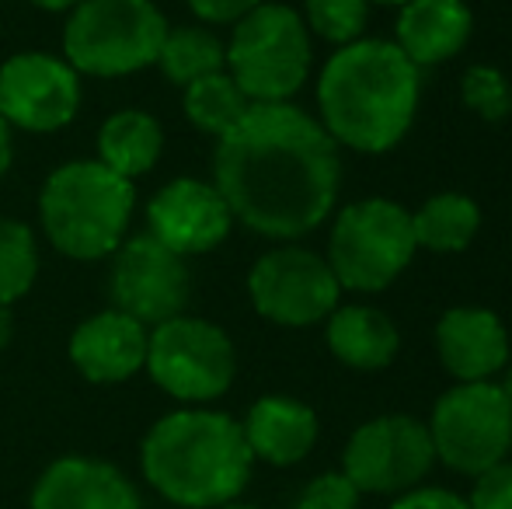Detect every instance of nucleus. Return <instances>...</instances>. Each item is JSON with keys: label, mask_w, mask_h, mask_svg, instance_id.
<instances>
[{"label": "nucleus", "mask_w": 512, "mask_h": 509, "mask_svg": "<svg viewBox=\"0 0 512 509\" xmlns=\"http://www.w3.org/2000/svg\"><path fill=\"white\" fill-rule=\"evenodd\" d=\"M342 182L338 143L290 102L251 105L216 140L213 185L230 217L265 238L293 241L331 213Z\"/></svg>", "instance_id": "nucleus-1"}, {"label": "nucleus", "mask_w": 512, "mask_h": 509, "mask_svg": "<svg viewBox=\"0 0 512 509\" xmlns=\"http://www.w3.org/2000/svg\"><path fill=\"white\" fill-rule=\"evenodd\" d=\"M418 95V67L384 39L338 46L317 77L321 126L335 143L363 154H384L401 143L415 119Z\"/></svg>", "instance_id": "nucleus-2"}, {"label": "nucleus", "mask_w": 512, "mask_h": 509, "mask_svg": "<svg viewBox=\"0 0 512 509\" xmlns=\"http://www.w3.org/2000/svg\"><path fill=\"white\" fill-rule=\"evenodd\" d=\"M255 468L244 429L227 412L185 405L147 429L140 443L143 482L178 509L237 503Z\"/></svg>", "instance_id": "nucleus-3"}, {"label": "nucleus", "mask_w": 512, "mask_h": 509, "mask_svg": "<svg viewBox=\"0 0 512 509\" xmlns=\"http://www.w3.org/2000/svg\"><path fill=\"white\" fill-rule=\"evenodd\" d=\"M136 210L133 182L102 161H70L46 178L39 220L49 245L77 262H98L119 252Z\"/></svg>", "instance_id": "nucleus-4"}, {"label": "nucleus", "mask_w": 512, "mask_h": 509, "mask_svg": "<svg viewBox=\"0 0 512 509\" xmlns=\"http://www.w3.org/2000/svg\"><path fill=\"white\" fill-rule=\"evenodd\" d=\"M154 0H84L63 25V60L88 77H126L154 67L168 35Z\"/></svg>", "instance_id": "nucleus-5"}, {"label": "nucleus", "mask_w": 512, "mask_h": 509, "mask_svg": "<svg viewBox=\"0 0 512 509\" xmlns=\"http://www.w3.org/2000/svg\"><path fill=\"white\" fill-rule=\"evenodd\" d=\"M227 74L251 105L290 102L310 74V32L293 7L258 4L234 25Z\"/></svg>", "instance_id": "nucleus-6"}, {"label": "nucleus", "mask_w": 512, "mask_h": 509, "mask_svg": "<svg viewBox=\"0 0 512 509\" xmlns=\"http://www.w3.org/2000/svg\"><path fill=\"white\" fill-rule=\"evenodd\" d=\"M418 252L411 213L391 199H359L338 213L328 241V265L342 290L377 293L408 269Z\"/></svg>", "instance_id": "nucleus-7"}, {"label": "nucleus", "mask_w": 512, "mask_h": 509, "mask_svg": "<svg viewBox=\"0 0 512 509\" xmlns=\"http://www.w3.org/2000/svg\"><path fill=\"white\" fill-rule=\"evenodd\" d=\"M143 370L168 398L182 405H206L230 391L237 374V353L220 325L178 314L150 328Z\"/></svg>", "instance_id": "nucleus-8"}, {"label": "nucleus", "mask_w": 512, "mask_h": 509, "mask_svg": "<svg viewBox=\"0 0 512 509\" xmlns=\"http://www.w3.org/2000/svg\"><path fill=\"white\" fill-rule=\"evenodd\" d=\"M436 457L457 475H485L512 450V408L499 384H457L436 401L429 419Z\"/></svg>", "instance_id": "nucleus-9"}, {"label": "nucleus", "mask_w": 512, "mask_h": 509, "mask_svg": "<svg viewBox=\"0 0 512 509\" xmlns=\"http://www.w3.org/2000/svg\"><path fill=\"white\" fill-rule=\"evenodd\" d=\"M436 464L429 426L408 415H380L349 436L342 475L370 496H401L422 485Z\"/></svg>", "instance_id": "nucleus-10"}, {"label": "nucleus", "mask_w": 512, "mask_h": 509, "mask_svg": "<svg viewBox=\"0 0 512 509\" xmlns=\"http://www.w3.org/2000/svg\"><path fill=\"white\" fill-rule=\"evenodd\" d=\"M248 293L262 318L286 328H307L335 311L342 286H338L328 258L290 245L265 252L251 265Z\"/></svg>", "instance_id": "nucleus-11"}, {"label": "nucleus", "mask_w": 512, "mask_h": 509, "mask_svg": "<svg viewBox=\"0 0 512 509\" xmlns=\"http://www.w3.org/2000/svg\"><path fill=\"white\" fill-rule=\"evenodd\" d=\"M108 293L115 311L136 318L143 328H157L185 314L192 276L182 255L164 248L154 234H136L112 255Z\"/></svg>", "instance_id": "nucleus-12"}, {"label": "nucleus", "mask_w": 512, "mask_h": 509, "mask_svg": "<svg viewBox=\"0 0 512 509\" xmlns=\"http://www.w3.org/2000/svg\"><path fill=\"white\" fill-rule=\"evenodd\" d=\"M81 109V74L53 53H14L0 67V116L11 129L56 133Z\"/></svg>", "instance_id": "nucleus-13"}, {"label": "nucleus", "mask_w": 512, "mask_h": 509, "mask_svg": "<svg viewBox=\"0 0 512 509\" xmlns=\"http://www.w3.org/2000/svg\"><path fill=\"white\" fill-rule=\"evenodd\" d=\"M147 220V234H154L164 248L182 258L220 248L234 224L216 185L199 182V178H175L164 189H157L147 203Z\"/></svg>", "instance_id": "nucleus-14"}, {"label": "nucleus", "mask_w": 512, "mask_h": 509, "mask_svg": "<svg viewBox=\"0 0 512 509\" xmlns=\"http://www.w3.org/2000/svg\"><path fill=\"white\" fill-rule=\"evenodd\" d=\"M28 509H140V492L112 461L67 454L42 468Z\"/></svg>", "instance_id": "nucleus-15"}, {"label": "nucleus", "mask_w": 512, "mask_h": 509, "mask_svg": "<svg viewBox=\"0 0 512 509\" xmlns=\"http://www.w3.org/2000/svg\"><path fill=\"white\" fill-rule=\"evenodd\" d=\"M147 335L136 318L115 311H98L70 335V363L91 384H122L136 377L147 363Z\"/></svg>", "instance_id": "nucleus-16"}, {"label": "nucleus", "mask_w": 512, "mask_h": 509, "mask_svg": "<svg viewBox=\"0 0 512 509\" xmlns=\"http://www.w3.org/2000/svg\"><path fill=\"white\" fill-rule=\"evenodd\" d=\"M436 353L460 384L492 381L509 360V335L485 307H450L436 325Z\"/></svg>", "instance_id": "nucleus-17"}, {"label": "nucleus", "mask_w": 512, "mask_h": 509, "mask_svg": "<svg viewBox=\"0 0 512 509\" xmlns=\"http://www.w3.org/2000/svg\"><path fill=\"white\" fill-rule=\"evenodd\" d=\"M244 440L255 461L272 468H293L314 450L317 443V415L314 408L286 394H265L248 408L241 422Z\"/></svg>", "instance_id": "nucleus-18"}, {"label": "nucleus", "mask_w": 512, "mask_h": 509, "mask_svg": "<svg viewBox=\"0 0 512 509\" xmlns=\"http://www.w3.org/2000/svg\"><path fill=\"white\" fill-rule=\"evenodd\" d=\"M471 39V11L464 0H408L398 18L394 46L415 67L446 63Z\"/></svg>", "instance_id": "nucleus-19"}, {"label": "nucleus", "mask_w": 512, "mask_h": 509, "mask_svg": "<svg viewBox=\"0 0 512 509\" xmlns=\"http://www.w3.org/2000/svg\"><path fill=\"white\" fill-rule=\"evenodd\" d=\"M398 328L387 314L363 304L335 307L328 314V349L352 370H384L398 356Z\"/></svg>", "instance_id": "nucleus-20"}, {"label": "nucleus", "mask_w": 512, "mask_h": 509, "mask_svg": "<svg viewBox=\"0 0 512 509\" xmlns=\"http://www.w3.org/2000/svg\"><path fill=\"white\" fill-rule=\"evenodd\" d=\"M164 150V129L150 112L143 109H122L108 116L98 129V161L119 178H133L154 171Z\"/></svg>", "instance_id": "nucleus-21"}, {"label": "nucleus", "mask_w": 512, "mask_h": 509, "mask_svg": "<svg viewBox=\"0 0 512 509\" xmlns=\"http://www.w3.org/2000/svg\"><path fill=\"white\" fill-rule=\"evenodd\" d=\"M478 227H481L478 203L460 196V192H439V196L425 199L422 210L411 213L415 245L439 255L464 252L474 241V234H478Z\"/></svg>", "instance_id": "nucleus-22"}, {"label": "nucleus", "mask_w": 512, "mask_h": 509, "mask_svg": "<svg viewBox=\"0 0 512 509\" xmlns=\"http://www.w3.org/2000/svg\"><path fill=\"white\" fill-rule=\"evenodd\" d=\"M154 67H161V74L168 84L189 88V84L199 81V77H209V74H216V70H227V46H223V42L203 25L168 28Z\"/></svg>", "instance_id": "nucleus-23"}, {"label": "nucleus", "mask_w": 512, "mask_h": 509, "mask_svg": "<svg viewBox=\"0 0 512 509\" xmlns=\"http://www.w3.org/2000/svg\"><path fill=\"white\" fill-rule=\"evenodd\" d=\"M248 109L251 102L244 98V91L237 88V81L227 70L199 77V81H192L185 88V116H189V123L209 136H216V140L241 123Z\"/></svg>", "instance_id": "nucleus-24"}, {"label": "nucleus", "mask_w": 512, "mask_h": 509, "mask_svg": "<svg viewBox=\"0 0 512 509\" xmlns=\"http://www.w3.org/2000/svg\"><path fill=\"white\" fill-rule=\"evenodd\" d=\"M39 276V245L28 224L0 217V307H11Z\"/></svg>", "instance_id": "nucleus-25"}, {"label": "nucleus", "mask_w": 512, "mask_h": 509, "mask_svg": "<svg viewBox=\"0 0 512 509\" xmlns=\"http://www.w3.org/2000/svg\"><path fill=\"white\" fill-rule=\"evenodd\" d=\"M370 0H304V25L335 46H349L363 35Z\"/></svg>", "instance_id": "nucleus-26"}, {"label": "nucleus", "mask_w": 512, "mask_h": 509, "mask_svg": "<svg viewBox=\"0 0 512 509\" xmlns=\"http://www.w3.org/2000/svg\"><path fill=\"white\" fill-rule=\"evenodd\" d=\"M460 95H464V105L474 112V116L488 119V123H499L512 112V88L506 81V74L495 67H467L464 81H460Z\"/></svg>", "instance_id": "nucleus-27"}, {"label": "nucleus", "mask_w": 512, "mask_h": 509, "mask_svg": "<svg viewBox=\"0 0 512 509\" xmlns=\"http://www.w3.org/2000/svg\"><path fill=\"white\" fill-rule=\"evenodd\" d=\"M293 509H359V489L342 471H324L304 485Z\"/></svg>", "instance_id": "nucleus-28"}, {"label": "nucleus", "mask_w": 512, "mask_h": 509, "mask_svg": "<svg viewBox=\"0 0 512 509\" xmlns=\"http://www.w3.org/2000/svg\"><path fill=\"white\" fill-rule=\"evenodd\" d=\"M471 509H512V461L488 468L485 475L474 478V489L467 496Z\"/></svg>", "instance_id": "nucleus-29"}, {"label": "nucleus", "mask_w": 512, "mask_h": 509, "mask_svg": "<svg viewBox=\"0 0 512 509\" xmlns=\"http://www.w3.org/2000/svg\"><path fill=\"white\" fill-rule=\"evenodd\" d=\"M258 4H265V0H189L192 14L206 25H237Z\"/></svg>", "instance_id": "nucleus-30"}, {"label": "nucleus", "mask_w": 512, "mask_h": 509, "mask_svg": "<svg viewBox=\"0 0 512 509\" xmlns=\"http://www.w3.org/2000/svg\"><path fill=\"white\" fill-rule=\"evenodd\" d=\"M391 509H471L464 496L450 489H436V485H425V489H411V492H401L394 499Z\"/></svg>", "instance_id": "nucleus-31"}, {"label": "nucleus", "mask_w": 512, "mask_h": 509, "mask_svg": "<svg viewBox=\"0 0 512 509\" xmlns=\"http://www.w3.org/2000/svg\"><path fill=\"white\" fill-rule=\"evenodd\" d=\"M11 157H14V136H11V126H7L4 116H0V178L7 175V168H11Z\"/></svg>", "instance_id": "nucleus-32"}, {"label": "nucleus", "mask_w": 512, "mask_h": 509, "mask_svg": "<svg viewBox=\"0 0 512 509\" xmlns=\"http://www.w3.org/2000/svg\"><path fill=\"white\" fill-rule=\"evenodd\" d=\"M28 4L42 7V11L60 14V11H74V7H77V4H84V0H28Z\"/></svg>", "instance_id": "nucleus-33"}, {"label": "nucleus", "mask_w": 512, "mask_h": 509, "mask_svg": "<svg viewBox=\"0 0 512 509\" xmlns=\"http://www.w3.org/2000/svg\"><path fill=\"white\" fill-rule=\"evenodd\" d=\"M14 335V318H11V307H0V349L11 342Z\"/></svg>", "instance_id": "nucleus-34"}, {"label": "nucleus", "mask_w": 512, "mask_h": 509, "mask_svg": "<svg viewBox=\"0 0 512 509\" xmlns=\"http://www.w3.org/2000/svg\"><path fill=\"white\" fill-rule=\"evenodd\" d=\"M499 391H502V398H506V401H509V408H512V370L506 374V381L499 384Z\"/></svg>", "instance_id": "nucleus-35"}, {"label": "nucleus", "mask_w": 512, "mask_h": 509, "mask_svg": "<svg viewBox=\"0 0 512 509\" xmlns=\"http://www.w3.org/2000/svg\"><path fill=\"white\" fill-rule=\"evenodd\" d=\"M220 509H262V506H251V503H227V506H220Z\"/></svg>", "instance_id": "nucleus-36"}, {"label": "nucleus", "mask_w": 512, "mask_h": 509, "mask_svg": "<svg viewBox=\"0 0 512 509\" xmlns=\"http://www.w3.org/2000/svg\"><path fill=\"white\" fill-rule=\"evenodd\" d=\"M377 4H391V7H405L408 0H377Z\"/></svg>", "instance_id": "nucleus-37"}]
</instances>
